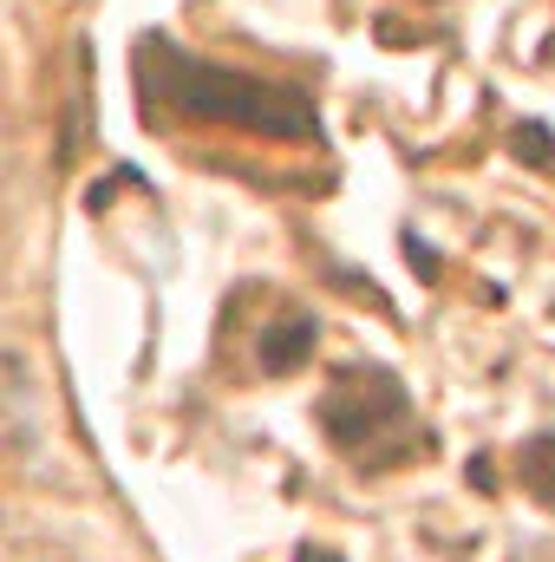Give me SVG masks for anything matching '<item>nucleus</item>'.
Wrapping results in <instances>:
<instances>
[{
  "label": "nucleus",
  "instance_id": "obj_2",
  "mask_svg": "<svg viewBox=\"0 0 555 562\" xmlns=\"http://www.w3.org/2000/svg\"><path fill=\"white\" fill-rule=\"evenodd\" d=\"M320 419L333 431V445H373L386 425H406V393L393 373H340V386L320 400Z\"/></svg>",
  "mask_w": 555,
  "mask_h": 562
},
{
  "label": "nucleus",
  "instance_id": "obj_1",
  "mask_svg": "<svg viewBox=\"0 0 555 562\" xmlns=\"http://www.w3.org/2000/svg\"><path fill=\"white\" fill-rule=\"evenodd\" d=\"M144 92L190 119V125H236V132H256V138L275 144H314L320 138V112L307 92L275 86V79H256V72H236V66H209V59H190L183 46L170 40H144Z\"/></svg>",
  "mask_w": 555,
  "mask_h": 562
}]
</instances>
